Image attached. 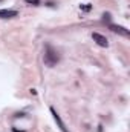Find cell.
Segmentation results:
<instances>
[{"label":"cell","mask_w":130,"mask_h":132,"mask_svg":"<svg viewBox=\"0 0 130 132\" xmlns=\"http://www.w3.org/2000/svg\"><path fill=\"white\" fill-rule=\"evenodd\" d=\"M43 60H44V65L49 66V68H52V66H55L58 63V60H60V55H58V52L51 46V45H46V48H44V55H43Z\"/></svg>","instance_id":"6da1fadb"},{"label":"cell","mask_w":130,"mask_h":132,"mask_svg":"<svg viewBox=\"0 0 130 132\" xmlns=\"http://www.w3.org/2000/svg\"><path fill=\"white\" fill-rule=\"evenodd\" d=\"M92 38H94V42H97L98 46H103V48H107V46H109V40H107V37L103 35V34L92 32Z\"/></svg>","instance_id":"7a4b0ae2"},{"label":"cell","mask_w":130,"mask_h":132,"mask_svg":"<svg viewBox=\"0 0 130 132\" xmlns=\"http://www.w3.org/2000/svg\"><path fill=\"white\" fill-rule=\"evenodd\" d=\"M49 111H51V114L54 115V120L57 121V125H58V128H60V129H61L63 132H69L67 129H66V125L63 123V120H61V117L58 115V112H57V111H55L54 108H49Z\"/></svg>","instance_id":"3957f363"},{"label":"cell","mask_w":130,"mask_h":132,"mask_svg":"<svg viewBox=\"0 0 130 132\" xmlns=\"http://www.w3.org/2000/svg\"><path fill=\"white\" fill-rule=\"evenodd\" d=\"M17 15H18V12L15 9H0V19H12Z\"/></svg>","instance_id":"277c9868"},{"label":"cell","mask_w":130,"mask_h":132,"mask_svg":"<svg viewBox=\"0 0 130 132\" xmlns=\"http://www.w3.org/2000/svg\"><path fill=\"white\" fill-rule=\"evenodd\" d=\"M110 29L113 32H118V34H123V35H129V29L123 28V26H118V25H110Z\"/></svg>","instance_id":"5b68a950"},{"label":"cell","mask_w":130,"mask_h":132,"mask_svg":"<svg viewBox=\"0 0 130 132\" xmlns=\"http://www.w3.org/2000/svg\"><path fill=\"white\" fill-rule=\"evenodd\" d=\"M80 8H81L83 11H86V12H87V11H90V9H92V5H90V3H84V5H80Z\"/></svg>","instance_id":"8992f818"},{"label":"cell","mask_w":130,"mask_h":132,"mask_svg":"<svg viewBox=\"0 0 130 132\" xmlns=\"http://www.w3.org/2000/svg\"><path fill=\"white\" fill-rule=\"evenodd\" d=\"M26 3H29V5H34V6H37V5H40V0H25Z\"/></svg>","instance_id":"52a82bcc"},{"label":"cell","mask_w":130,"mask_h":132,"mask_svg":"<svg viewBox=\"0 0 130 132\" xmlns=\"http://www.w3.org/2000/svg\"><path fill=\"white\" fill-rule=\"evenodd\" d=\"M12 131H14V132H23V131H18L17 128H12Z\"/></svg>","instance_id":"ba28073f"},{"label":"cell","mask_w":130,"mask_h":132,"mask_svg":"<svg viewBox=\"0 0 130 132\" xmlns=\"http://www.w3.org/2000/svg\"><path fill=\"white\" fill-rule=\"evenodd\" d=\"M0 2H2V0H0Z\"/></svg>","instance_id":"9c48e42d"}]
</instances>
